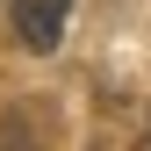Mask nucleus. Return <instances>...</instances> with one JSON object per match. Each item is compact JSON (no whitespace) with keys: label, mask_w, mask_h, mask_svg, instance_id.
<instances>
[{"label":"nucleus","mask_w":151,"mask_h":151,"mask_svg":"<svg viewBox=\"0 0 151 151\" xmlns=\"http://www.w3.org/2000/svg\"><path fill=\"white\" fill-rule=\"evenodd\" d=\"M0 151H43V137H36V108H7V122H0Z\"/></svg>","instance_id":"obj_2"},{"label":"nucleus","mask_w":151,"mask_h":151,"mask_svg":"<svg viewBox=\"0 0 151 151\" xmlns=\"http://www.w3.org/2000/svg\"><path fill=\"white\" fill-rule=\"evenodd\" d=\"M144 151H151V122H144Z\"/></svg>","instance_id":"obj_3"},{"label":"nucleus","mask_w":151,"mask_h":151,"mask_svg":"<svg viewBox=\"0 0 151 151\" xmlns=\"http://www.w3.org/2000/svg\"><path fill=\"white\" fill-rule=\"evenodd\" d=\"M7 14H14V36H22L29 50H58L72 0H7Z\"/></svg>","instance_id":"obj_1"}]
</instances>
